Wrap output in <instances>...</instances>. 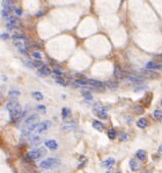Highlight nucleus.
Listing matches in <instances>:
<instances>
[{
	"label": "nucleus",
	"instance_id": "nucleus-44",
	"mask_svg": "<svg viewBox=\"0 0 162 173\" xmlns=\"http://www.w3.org/2000/svg\"><path fill=\"white\" fill-rule=\"evenodd\" d=\"M42 14H43V13H42V12H41V11H40V12H38V14H37V16H41V15H42Z\"/></svg>",
	"mask_w": 162,
	"mask_h": 173
},
{
	"label": "nucleus",
	"instance_id": "nucleus-29",
	"mask_svg": "<svg viewBox=\"0 0 162 173\" xmlns=\"http://www.w3.org/2000/svg\"><path fill=\"white\" fill-rule=\"evenodd\" d=\"M11 14V8H3L2 9V16L5 18H8Z\"/></svg>",
	"mask_w": 162,
	"mask_h": 173
},
{
	"label": "nucleus",
	"instance_id": "nucleus-7",
	"mask_svg": "<svg viewBox=\"0 0 162 173\" xmlns=\"http://www.w3.org/2000/svg\"><path fill=\"white\" fill-rule=\"evenodd\" d=\"M38 125H39V123L36 122V123H34V124H30L28 126H24V128H23V135L26 136V137L30 136L32 132H35V131H36Z\"/></svg>",
	"mask_w": 162,
	"mask_h": 173
},
{
	"label": "nucleus",
	"instance_id": "nucleus-30",
	"mask_svg": "<svg viewBox=\"0 0 162 173\" xmlns=\"http://www.w3.org/2000/svg\"><path fill=\"white\" fill-rule=\"evenodd\" d=\"M107 135H108V137L110 138V139H114L116 136H117V133H116V131H115L113 128H110V129H108V132H107Z\"/></svg>",
	"mask_w": 162,
	"mask_h": 173
},
{
	"label": "nucleus",
	"instance_id": "nucleus-3",
	"mask_svg": "<svg viewBox=\"0 0 162 173\" xmlns=\"http://www.w3.org/2000/svg\"><path fill=\"white\" fill-rule=\"evenodd\" d=\"M139 73L146 79H151V80H155L157 77H159V74L155 71H153L152 69H141Z\"/></svg>",
	"mask_w": 162,
	"mask_h": 173
},
{
	"label": "nucleus",
	"instance_id": "nucleus-32",
	"mask_svg": "<svg viewBox=\"0 0 162 173\" xmlns=\"http://www.w3.org/2000/svg\"><path fill=\"white\" fill-rule=\"evenodd\" d=\"M76 85L77 86H87L88 83H87V80H83V79H77L76 80Z\"/></svg>",
	"mask_w": 162,
	"mask_h": 173
},
{
	"label": "nucleus",
	"instance_id": "nucleus-31",
	"mask_svg": "<svg viewBox=\"0 0 162 173\" xmlns=\"http://www.w3.org/2000/svg\"><path fill=\"white\" fill-rule=\"evenodd\" d=\"M61 115H62L63 119H65L67 116L70 115V110L67 109V108H63V109H62V112H61Z\"/></svg>",
	"mask_w": 162,
	"mask_h": 173
},
{
	"label": "nucleus",
	"instance_id": "nucleus-36",
	"mask_svg": "<svg viewBox=\"0 0 162 173\" xmlns=\"http://www.w3.org/2000/svg\"><path fill=\"white\" fill-rule=\"evenodd\" d=\"M154 61H156L157 63H162V54H158L154 56Z\"/></svg>",
	"mask_w": 162,
	"mask_h": 173
},
{
	"label": "nucleus",
	"instance_id": "nucleus-20",
	"mask_svg": "<svg viewBox=\"0 0 162 173\" xmlns=\"http://www.w3.org/2000/svg\"><path fill=\"white\" fill-rule=\"evenodd\" d=\"M104 85L108 88V89H110V90H112V91H115V90L118 88V83H117L116 82H113V81L106 82H104Z\"/></svg>",
	"mask_w": 162,
	"mask_h": 173
},
{
	"label": "nucleus",
	"instance_id": "nucleus-22",
	"mask_svg": "<svg viewBox=\"0 0 162 173\" xmlns=\"http://www.w3.org/2000/svg\"><path fill=\"white\" fill-rule=\"evenodd\" d=\"M136 156H137V158H138L139 160H141V161H145V160L147 159V153H146L144 150H139V151L136 153Z\"/></svg>",
	"mask_w": 162,
	"mask_h": 173
},
{
	"label": "nucleus",
	"instance_id": "nucleus-12",
	"mask_svg": "<svg viewBox=\"0 0 162 173\" xmlns=\"http://www.w3.org/2000/svg\"><path fill=\"white\" fill-rule=\"evenodd\" d=\"M19 104V103L16 98H11V99L6 103V108H7L8 111H10L11 109H13L14 107H16Z\"/></svg>",
	"mask_w": 162,
	"mask_h": 173
},
{
	"label": "nucleus",
	"instance_id": "nucleus-46",
	"mask_svg": "<svg viewBox=\"0 0 162 173\" xmlns=\"http://www.w3.org/2000/svg\"><path fill=\"white\" fill-rule=\"evenodd\" d=\"M160 105L162 106V100H161V102H160Z\"/></svg>",
	"mask_w": 162,
	"mask_h": 173
},
{
	"label": "nucleus",
	"instance_id": "nucleus-40",
	"mask_svg": "<svg viewBox=\"0 0 162 173\" xmlns=\"http://www.w3.org/2000/svg\"><path fill=\"white\" fill-rule=\"evenodd\" d=\"M0 38L3 39V40H6V39L9 38V36H8V34H2V35H0Z\"/></svg>",
	"mask_w": 162,
	"mask_h": 173
},
{
	"label": "nucleus",
	"instance_id": "nucleus-6",
	"mask_svg": "<svg viewBox=\"0 0 162 173\" xmlns=\"http://www.w3.org/2000/svg\"><path fill=\"white\" fill-rule=\"evenodd\" d=\"M51 121L50 120H46V121H43V122H41V123H39L38 127L36 129V133H42V132H44V131H46L47 129L51 127Z\"/></svg>",
	"mask_w": 162,
	"mask_h": 173
},
{
	"label": "nucleus",
	"instance_id": "nucleus-23",
	"mask_svg": "<svg viewBox=\"0 0 162 173\" xmlns=\"http://www.w3.org/2000/svg\"><path fill=\"white\" fill-rule=\"evenodd\" d=\"M31 145L32 146H37L39 144H41V142H42V137H40V136H34V137L31 138Z\"/></svg>",
	"mask_w": 162,
	"mask_h": 173
},
{
	"label": "nucleus",
	"instance_id": "nucleus-26",
	"mask_svg": "<svg viewBox=\"0 0 162 173\" xmlns=\"http://www.w3.org/2000/svg\"><path fill=\"white\" fill-rule=\"evenodd\" d=\"M133 112H135V114L140 115V114H143L144 112H145V109H144L143 106H141V105H137V106L133 107Z\"/></svg>",
	"mask_w": 162,
	"mask_h": 173
},
{
	"label": "nucleus",
	"instance_id": "nucleus-43",
	"mask_svg": "<svg viewBox=\"0 0 162 173\" xmlns=\"http://www.w3.org/2000/svg\"><path fill=\"white\" fill-rule=\"evenodd\" d=\"M158 153H159L160 155H162V145L159 147V149H158Z\"/></svg>",
	"mask_w": 162,
	"mask_h": 173
},
{
	"label": "nucleus",
	"instance_id": "nucleus-38",
	"mask_svg": "<svg viewBox=\"0 0 162 173\" xmlns=\"http://www.w3.org/2000/svg\"><path fill=\"white\" fill-rule=\"evenodd\" d=\"M32 56H33L34 58L38 59V60H41V59H42V55H41L40 52H33V53H32Z\"/></svg>",
	"mask_w": 162,
	"mask_h": 173
},
{
	"label": "nucleus",
	"instance_id": "nucleus-14",
	"mask_svg": "<svg viewBox=\"0 0 162 173\" xmlns=\"http://www.w3.org/2000/svg\"><path fill=\"white\" fill-rule=\"evenodd\" d=\"M87 83L90 85L91 87H97V88H102L104 86V82H99V81H96V80H87Z\"/></svg>",
	"mask_w": 162,
	"mask_h": 173
},
{
	"label": "nucleus",
	"instance_id": "nucleus-9",
	"mask_svg": "<svg viewBox=\"0 0 162 173\" xmlns=\"http://www.w3.org/2000/svg\"><path fill=\"white\" fill-rule=\"evenodd\" d=\"M113 74H114V77L117 79V80H122L124 76V72L121 68L120 65H115L114 66V71H113Z\"/></svg>",
	"mask_w": 162,
	"mask_h": 173
},
{
	"label": "nucleus",
	"instance_id": "nucleus-45",
	"mask_svg": "<svg viewBox=\"0 0 162 173\" xmlns=\"http://www.w3.org/2000/svg\"><path fill=\"white\" fill-rule=\"evenodd\" d=\"M106 173H111V171H107Z\"/></svg>",
	"mask_w": 162,
	"mask_h": 173
},
{
	"label": "nucleus",
	"instance_id": "nucleus-2",
	"mask_svg": "<svg viewBox=\"0 0 162 173\" xmlns=\"http://www.w3.org/2000/svg\"><path fill=\"white\" fill-rule=\"evenodd\" d=\"M60 162L58 161L57 159L55 158H48L46 160H43L41 163H40V167L42 169H51V168H55L59 166Z\"/></svg>",
	"mask_w": 162,
	"mask_h": 173
},
{
	"label": "nucleus",
	"instance_id": "nucleus-16",
	"mask_svg": "<svg viewBox=\"0 0 162 173\" xmlns=\"http://www.w3.org/2000/svg\"><path fill=\"white\" fill-rule=\"evenodd\" d=\"M137 126L139 128H141V129L146 128L148 126V120L146 118H144V117L138 119V121H137Z\"/></svg>",
	"mask_w": 162,
	"mask_h": 173
},
{
	"label": "nucleus",
	"instance_id": "nucleus-15",
	"mask_svg": "<svg viewBox=\"0 0 162 173\" xmlns=\"http://www.w3.org/2000/svg\"><path fill=\"white\" fill-rule=\"evenodd\" d=\"M147 68L148 69H159L162 70V63H157V62H148L147 63Z\"/></svg>",
	"mask_w": 162,
	"mask_h": 173
},
{
	"label": "nucleus",
	"instance_id": "nucleus-48",
	"mask_svg": "<svg viewBox=\"0 0 162 173\" xmlns=\"http://www.w3.org/2000/svg\"><path fill=\"white\" fill-rule=\"evenodd\" d=\"M115 173H121V172H119V171H117V172H115Z\"/></svg>",
	"mask_w": 162,
	"mask_h": 173
},
{
	"label": "nucleus",
	"instance_id": "nucleus-39",
	"mask_svg": "<svg viewBox=\"0 0 162 173\" xmlns=\"http://www.w3.org/2000/svg\"><path fill=\"white\" fill-rule=\"evenodd\" d=\"M59 79H60V77H58V79L55 80L58 85H61V86H63V87H67V82H65L64 81H62V80H59Z\"/></svg>",
	"mask_w": 162,
	"mask_h": 173
},
{
	"label": "nucleus",
	"instance_id": "nucleus-11",
	"mask_svg": "<svg viewBox=\"0 0 162 173\" xmlns=\"http://www.w3.org/2000/svg\"><path fill=\"white\" fill-rule=\"evenodd\" d=\"M51 72H52V70H51L48 66H46V65H43L41 68H39V70H38V73L40 74V75H42V76L50 75Z\"/></svg>",
	"mask_w": 162,
	"mask_h": 173
},
{
	"label": "nucleus",
	"instance_id": "nucleus-33",
	"mask_svg": "<svg viewBox=\"0 0 162 173\" xmlns=\"http://www.w3.org/2000/svg\"><path fill=\"white\" fill-rule=\"evenodd\" d=\"M8 95H9L10 98H16V97H19V95H20V92L19 91H10L9 93H8Z\"/></svg>",
	"mask_w": 162,
	"mask_h": 173
},
{
	"label": "nucleus",
	"instance_id": "nucleus-41",
	"mask_svg": "<svg viewBox=\"0 0 162 173\" xmlns=\"http://www.w3.org/2000/svg\"><path fill=\"white\" fill-rule=\"evenodd\" d=\"M37 108H38L39 110H43V112H45V110H46L45 106H43V105H38V106H37Z\"/></svg>",
	"mask_w": 162,
	"mask_h": 173
},
{
	"label": "nucleus",
	"instance_id": "nucleus-27",
	"mask_svg": "<svg viewBox=\"0 0 162 173\" xmlns=\"http://www.w3.org/2000/svg\"><path fill=\"white\" fill-rule=\"evenodd\" d=\"M153 116H154V118L156 119V120H161L162 119V111L161 110H154V112H153Z\"/></svg>",
	"mask_w": 162,
	"mask_h": 173
},
{
	"label": "nucleus",
	"instance_id": "nucleus-47",
	"mask_svg": "<svg viewBox=\"0 0 162 173\" xmlns=\"http://www.w3.org/2000/svg\"><path fill=\"white\" fill-rule=\"evenodd\" d=\"M1 98H2V96H1V94H0V99H1Z\"/></svg>",
	"mask_w": 162,
	"mask_h": 173
},
{
	"label": "nucleus",
	"instance_id": "nucleus-25",
	"mask_svg": "<svg viewBox=\"0 0 162 173\" xmlns=\"http://www.w3.org/2000/svg\"><path fill=\"white\" fill-rule=\"evenodd\" d=\"M32 97L37 101H42L43 98H44V97H43V94H42L41 92H33V93H32Z\"/></svg>",
	"mask_w": 162,
	"mask_h": 173
},
{
	"label": "nucleus",
	"instance_id": "nucleus-18",
	"mask_svg": "<svg viewBox=\"0 0 162 173\" xmlns=\"http://www.w3.org/2000/svg\"><path fill=\"white\" fill-rule=\"evenodd\" d=\"M115 164V160L113 158H108V159H106L105 161L102 162V166L105 167V168H111L113 165Z\"/></svg>",
	"mask_w": 162,
	"mask_h": 173
},
{
	"label": "nucleus",
	"instance_id": "nucleus-10",
	"mask_svg": "<svg viewBox=\"0 0 162 173\" xmlns=\"http://www.w3.org/2000/svg\"><path fill=\"white\" fill-rule=\"evenodd\" d=\"M39 119V116L37 114H32V115H30L28 118L25 120V123H24V126H28L30 124H34V123H36L37 121H38Z\"/></svg>",
	"mask_w": 162,
	"mask_h": 173
},
{
	"label": "nucleus",
	"instance_id": "nucleus-35",
	"mask_svg": "<svg viewBox=\"0 0 162 173\" xmlns=\"http://www.w3.org/2000/svg\"><path fill=\"white\" fill-rule=\"evenodd\" d=\"M82 94H83V96H84L86 99H88V100H92V99H93V97L91 96V94H90L88 91H83L82 92Z\"/></svg>",
	"mask_w": 162,
	"mask_h": 173
},
{
	"label": "nucleus",
	"instance_id": "nucleus-8",
	"mask_svg": "<svg viewBox=\"0 0 162 173\" xmlns=\"http://www.w3.org/2000/svg\"><path fill=\"white\" fill-rule=\"evenodd\" d=\"M19 25V19L15 18V16H9L7 18V23H6V27L9 31H12L13 29L18 27Z\"/></svg>",
	"mask_w": 162,
	"mask_h": 173
},
{
	"label": "nucleus",
	"instance_id": "nucleus-21",
	"mask_svg": "<svg viewBox=\"0 0 162 173\" xmlns=\"http://www.w3.org/2000/svg\"><path fill=\"white\" fill-rule=\"evenodd\" d=\"M92 125H93V127L95 128L96 130H98V131H102V130L104 129V124H103L102 122L98 121V120H95V121H93Z\"/></svg>",
	"mask_w": 162,
	"mask_h": 173
},
{
	"label": "nucleus",
	"instance_id": "nucleus-5",
	"mask_svg": "<svg viewBox=\"0 0 162 173\" xmlns=\"http://www.w3.org/2000/svg\"><path fill=\"white\" fill-rule=\"evenodd\" d=\"M94 113H95L96 115L99 117V118L101 119H106L108 117V115H107V112H106V109L103 108L102 106H100V105H95V108H94V111H93Z\"/></svg>",
	"mask_w": 162,
	"mask_h": 173
},
{
	"label": "nucleus",
	"instance_id": "nucleus-13",
	"mask_svg": "<svg viewBox=\"0 0 162 173\" xmlns=\"http://www.w3.org/2000/svg\"><path fill=\"white\" fill-rule=\"evenodd\" d=\"M45 146L50 150H56L58 148V144L57 142L54 141V139H48V141L45 142Z\"/></svg>",
	"mask_w": 162,
	"mask_h": 173
},
{
	"label": "nucleus",
	"instance_id": "nucleus-4",
	"mask_svg": "<svg viewBox=\"0 0 162 173\" xmlns=\"http://www.w3.org/2000/svg\"><path fill=\"white\" fill-rule=\"evenodd\" d=\"M21 106L20 105H18L16 107H14L13 109H11L9 111V115H10V119L11 120H18L19 118H20V116H21Z\"/></svg>",
	"mask_w": 162,
	"mask_h": 173
},
{
	"label": "nucleus",
	"instance_id": "nucleus-1",
	"mask_svg": "<svg viewBox=\"0 0 162 173\" xmlns=\"http://www.w3.org/2000/svg\"><path fill=\"white\" fill-rule=\"evenodd\" d=\"M47 154L45 148H38V149H35V150H32L31 152H29L28 157H29L31 160H39L43 157H45Z\"/></svg>",
	"mask_w": 162,
	"mask_h": 173
},
{
	"label": "nucleus",
	"instance_id": "nucleus-19",
	"mask_svg": "<svg viewBox=\"0 0 162 173\" xmlns=\"http://www.w3.org/2000/svg\"><path fill=\"white\" fill-rule=\"evenodd\" d=\"M126 79L130 81V82H135V83H143L144 82V80L143 79H141V77H138V76H133V75H127L126 76Z\"/></svg>",
	"mask_w": 162,
	"mask_h": 173
},
{
	"label": "nucleus",
	"instance_id": "nucleus-28",
	"mask_svg": "<svg viewBox=\"0 0 162 173\" xmlns=\"http://www.w3.org/2000/svg\"><path fill=\"white\" fill-rule=\"evenodd\" d=\"M147 89V86L146 85H143V83H139V85H137V86H135V88H133V91L135 92H142L144 90H146Z\"/></svg>",
	"mask_w": 162,
	"mask_h": 173
},
{
	"label": "nucleus",
	"instance_id": "nucleus-24",
	"mask_svg": "<svg viewBox=\"0 0 162 173\" xmlns=\"http://www.w3.org/2000/svg\"><path fill=\"white\" fill-rule=\"evenodd\" d=\"M130 167H131V170L132 171H138L139 170V168H140V165L139 163L136 161V160H130Z\"/></svg>",
	"mask_w": 162,
	"mask_h": 173
},
{
	"label": "nucleus",
	"instance_id": "nucleus-42",
	"mask_svg": "<svg viewBox=\"0 0 162 173\" xmlns=\"http://www.w3.org/2000/svg\"><path fill=\"white\" fill-rule=\"evenodd\" d=\"M14 11H15V13H16L18 15H20V14H21V10H20V9L15 8V9H14Z\"/></svg>",
	"mask_w": 162,
	"mask_h": 173
},
{
	"label": "nucleus",
	"instance_id": "nucleus-34",
	"mask_svg": "<svg viewBox=\"0 0 162 173\" xmlns=\"http://www.w3.org/2000/svg\"><path fill=\"white\" fill-rule=\"evenodd\" d=\"M118 137H119L120 141H127V139H129V136H127V133H125V132H120Z\"/></svg>",
	"mask_w": 162,
	"mask_h": 173
},
{
	"label": "nucleus",
	"instance_id": "nucleus-17",
	"mask_svg": "<svg viewBox=\"0 0 162 173\" xmlns=\"http://www.w3.org/2000/svg\"><path fill=\"white\" fill-rule=\"evenodd\" d=\"M75 127H76V122H72V121H70V122H65V123H63V125H62V129L65 130V131H70V130L75 129Z\"/></svg>",
	"mask_w": 162,
	"mask_h": 173
},
{
	"label": "nucleus",
	"instance_id": "nucleus-49",
	"mask_svg": "<svg viewBox=\"0 0 162 173\" xmlns=\"http://www.w3.org/2000/svg\"><path fill=\"white\" fill-rule=\"evenodd\" d=\"M47 173H50V172H47Z\"/></svg>",
	"mask_w": 162,
	"mask_h": 173
},
{
	"label": "nucleus",
	"instance_id": "nucleus-37",
	"mask_svg": "<svg viewBox=\"0 0 162 173\" xmlns=\"http://www.w3.org/2000/svg\"><path fill=\"white\" fill-rule=\"evenodd\" d=\"M33 65H34V67H38V68H41V67L44 65V63H43L42 61L38 60V61H33Z\"/></svg>",
	"mask_w": 162,
	"mask_h": 173
}]
</instances>
